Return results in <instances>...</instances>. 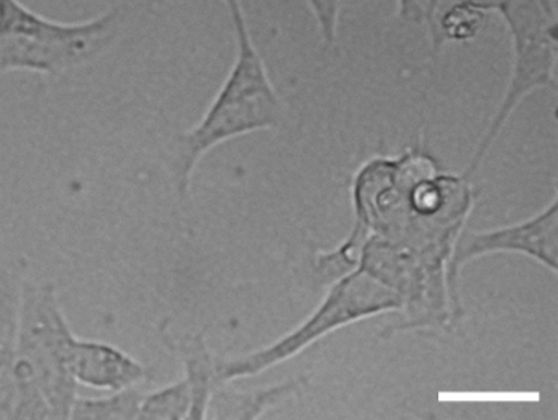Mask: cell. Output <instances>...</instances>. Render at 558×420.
<instances>
[{
    "instance_id": "6da1fadb",
    "label": "cell",
    "mask_w": 558,
    "mask_h": 420,
    "mask_svg": "<svg viewBox=\"0 0 558 420\" xmlns=\"http://www.w3.org/2000/svg\"><path fill=\"white\" fill-rule=\"evenodd\" d=\"M78 337L51 285L24 284L13 358V419H71L77 399L72 374Z\"/></svg>"
},
{
    "instance_id": "7a4b0ae2",
    "label": "cell",
    "mask_w": 558,
    "mask_h": 420,
    "mask_svg": "<svg viewBox=\"0 0 558 420\" xmlns=\"http://www.w3.org/2000/svg\"><path fill=\"white\" fill-rule=\"evenodd\" d=\"M223 2L235 31L236 60L203 119L179 140L172 178L182 197L189 194L196 164L217 144L281 125L282 105L251 39L241 0Z\"/></svg>"
},
{
    "instance_id": "3957f363",
    "label": "cell",
    "mask_w": 558,
    "mask_h": 420,
    "mask_svg": "<svg viewBox=\"0 0 558 420\" xmlns=\"http://www.w3.org/2000/svg\"><path fill=\"white\" fill-rule=\"evenodd\" d=\"M141 9L120 3L86 22L45 19L20 0H0V72L57 75L84 67L116 43L126 20Z\"/></svg>"
},
{
    "instance_id": "277c9868",
    "label": "cell",
    "mask_w": 558,
    "mask_h": 420,
    "mask_svg": "<svg viewBox=\"0 0 558 420\" xmlns=\"http://www.w3.org/2000/svg\"><path fill=\"white\" fill-rule=\"evenodd\" d=\"M496 9L501 10L511 26L515 39V71L501 111L496 116L490 132L482 141L481 149L475 154L468 175L473 173L481 164L488 147L494 143L496 133L505 125L512 109L519 105L522 96L533 88L549 85L553 81V68L556 63L557 37L553 36L550 10L541 0H502Z\"/></svg>"
},
{
    "instance_id": "5b68a950",
    "label": "cell",
    "mask_w": 558,
    "mask_h": 420,
    "mask_svg": "<svg viewBox=\"0 0 558 420\" xmlns=\"http://www.w3.org/2000/svg\"><path fill=\"white\" fill-rule=\"evenodd\" d=\"M367 284L368 281L364 280L363 275L351 278L342 287L337 288L329 302H326L315 316H312L305 325L295 329L294 333L282 337L281 340H278L268 349L258 350L256 353L236 358V360L217 363V379L219 381H232V379L254 376V374L262 373V371L288 360L292 355L301 352L306 344L322 336L330 326L342 325V323H347V320L357 319V316L367 315V313L377 312V310L398 305V302L391 298L365 301L364 296L357 301L356 296L363 291Z\"/></svg>"
},
{
    "instance_id": "8992f818",
    "label": "cell",
    "mask_w": 558,
    "mask_h": 420,
    "mask_svg": "<svg viewBox=\"0 0 558 420\" xmlns=\"http://www.w3.org/2000/svg\"><path fill=\"white\" fill-rule=\"evenodd\" d=\"M557 203L536 219L490 233H473L463 240L454 256V268L464 261L490 251H522L557 268Z\"/></svg>"
},
{
    "instance_id": "52a82bcc",
    "label": "cell",
    "mask_w": 558,
    "mask_h": 420,
    "mask_svg": "<svg viewBox=\"0 0 558 420\" xmlns=\"http://www.w3.org/2000/svg\"><path fill=\"white\" fill-rule=\"evenodd\" d=\"M77 384L120 392L149 377L146 367L119 347L98 340L78 339L72 364Z\"/></svg>"
},
{
    "instance_id": "ba28073f",
    "label": "cell",
    "mask_w": 558,
    "mask_h": 420,
    "mask_svg": "<svg viewBox=\"0 0 558 420\" xmlns=\"http://www.w3.org/2000/svg\"><path fill=\"white\" fill-rule=\"evenodd\" d=\"M185 364V381L191 388V409L187 419H205L211 401L213 382L217 379L216 364L206 350L203 336H185L172 343Z\"/></svg>"
},
{
    "instance_id": "9c48e42d",
    "label": "cell",
    "mask_w": 558,
    "mask_h": 420,
    "mask_svg": "<svg viewBox=\"0 0 558 420\" xmlns=\"http://www.w3.org/2000/svg\"><path fill=\"white\" fill-rule=\"evenodd\" d=\"M143 392L134 387L113 392L108 398H78L72 406L71 419L78 420H140Z\"/></svg>"
},
{
    "instance_id": "30bf717a",
    "label": "cell",
    "mask_w": 558,
    "mask_h": 420,
    "mask_svg": "<svg viewBox=\"0 0 558 420\" xmlns=\"http://www.w3.org/2000/svg\"><path fill=\"white\" fill-rule=\"evenodd\" d=\"M191 409V388L187 381L175 382L160 391L144 394L140 406V420L187 419Z\"/></svg>"
}]
</instances>
